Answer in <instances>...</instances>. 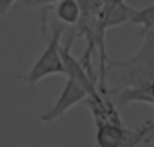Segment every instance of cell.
I'll use <instances>...</instances> for the list:
<instances>
[{
	"mask_svg": "<svg viewBox=\"0 0 154 147\" xmlns=\"http://www.w3.org/2000/svg\"><path fill=\"white\" fill-rule=\"evenodd\" d=\"M60 0H23V5L27 8H35V6H50V5H56Z\"/></svg>",
	"mask_w": 154,
	"mask_h": 147,
	"instance_id": "obj_9",
	"label": "cell"
},
{
	"mask_svg": "<svg viewBox=\"0 0 154 147\" xmlns=\"http://www.w3.org/2000/svg\"><path fill=\"white\" fill-rule=\"evenodd\" d=\"M130 23L142 27L140 37H143L145 34L152 30L154 29V5H149V6L142 8V9H134Z\"/></svg>",
	"mask_w": 154,
	"mask_h": 147,
	"instance_id": "obj_7",
	"label": "cell"
},
{
	"mask_svg": "<svg viewBox=\"0 0 154 147\" xmlns=\"http://www.w3.org/2000/svg\"><path fill=\"white\" fill-rule=\"evenodd\" d=\"M74 40H75V32L65 43V46H60V56H62V62H63V68H65V76H68L69 79H72L79 85H82L86 90L88 97L98 100L103 97V93H100L95 79L86 71V68L83 67L80 59H75L74 55L71 53Z\"/></svg>",
	"mask_w": 154,
	"mask_h": 147,
	"instance_id": "obj_3",
	"label": "cell"
},
{
	"mask_svg": "<svg viewBox=\"0 0 154 147\" xmlns=\"http://www.w3.org/2000/svg\"><path fill=\"white\" fill-rule=\"evenodd\" d=\"M139 50L127 59H107L103 85L100 93L109 94L106 82H110L113 91H121L128 87L146 85L154 81V29L142 37Z\"/></svg>",
	"mask_w": 154,
	"mask_h": 147,
	"instance_id": "obj_1",
	"label": "cell"
},
{
	"mask_svg": "<svg viewBox=\"0 0 154 147\" xmlns=\"http://www.w3.org/2000/svg\"><path fill=\"white\" fill-rule=\"evenodd\" d=\"M97 127L95 141L100 147L134 145V135L122 123H101Z\"/></svg>",
	"mask_w": 154,
	"mask_h": 147,
	"instance_id": "obj_5",
	"label": "cell"
},
{
	"mask_svg": "<svg viewBox=\"0 0 154 147\" xmlns=\"http://www.w3.org/2000/svg\"><path fill=\"white\" fill-rule=\"evenodd\" d=\"M65 27L63 26H54L51 29V37L45 46V49L42 50V53L39 55V58L35 61V64L32 65V68L29 70V73L23 78V81L26 84H29L32 88H35L41 81H44L48 76L53 75H65V68H63V62H62V56H60V41L63 37Z\"/></svg>",
	"mask_w": 154,
	"mask_h": 147,
	"instance_id": "obj_2",
	"label": "cell"
},
{
	"mask_svg": "<svg viewBox=\"0 0 154 147\" xmlns=\"http://www.w3.org/2000/svg\"><path fill=\"white\" fill-rule=\"evenodd\" d=\"M56 18L68 26H75L82 17V9L77 0H60L56 3Z\"/></svg>",
	"mask_w": 154,
	"mask_h": 147,
	"instance_id": "obj_6",
	"label": "cell"
},
{
	"mask_svg": "<svg viewBox=\"0 0 154 147\" xmlns=\"http://www.w3.org/2000/svg\"><path fill=\"white\" fill-rule=\"evenodd\" d=\"M17 3V0H0V17H3L9 12V9Z\"/></svg>",
	"mask_w": 154,
	"mask_h": 147,
	"instance_id": "obj_10",
	"label": "cell"
},
{
	"mask_svg": "<svg viewBox=\"0 0 154 147\" xmlns=\"http://www.w3.org/2000/svg\"><path fill=\"white\" fill-rule=\"evenodd\" d=\"M152 144L154 142V120L148 121L137 133H134V145L137 144Z\"/></svg>",
	"mask_w": 154,
	"mask_h": 147,
	"instance_id": "obj_8",
	"label": "cell"
},
{
	"mask_svg": "<svg viewBox=\"0 0 154 147\" xmlns=\"http://www.w3.org/2000/svg\"><path fill=\"white\" fill-rule=\"evenodd\" d=\"M86 99H88L86 90L82 85H79L75 81L68 78V81L63 85V90H62L60 96L53 103V106L48 109V112L41 117V120L45 121V123H51V121H56L59 118H63L65 114L69 109H72L80 102H86Z\"/></svg>",
	"mask_w": 154,
	"mask_h": 147,
	"instance_id": "obj_4",
	"label": "cell"
}]
</instances>
